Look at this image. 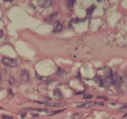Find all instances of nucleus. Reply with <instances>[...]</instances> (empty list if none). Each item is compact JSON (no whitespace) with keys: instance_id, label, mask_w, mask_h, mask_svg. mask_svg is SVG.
<instances>
[{"instance_id":"5701e85b","label":"nucleus","mask_w":127,"mask_h":119,"mask_svg":"<svg viewBox=\"0 0 127 119\" xmlns=\"http://www.w3.org/2000/svg\"><path fill=\"white\" fill-rule=\"evenodd\" d=\"M126 109H127V105H126V106H124L123 107H122L121 110H125Z\"/></svg>"},{"instance_id":"aec40b11","label":"nucleus","mask_w":127,"mask_h":119,"mask_svg":"<svg viewBox=\"0 0 127 119\" xmlns=\"http://www.w3.org/2000/svg\"><path fill=\"white\" fill-rule=\"evenodd\" d=\"M4 36V31L3 30L0 29V38H2Z\"/></svg>"},{"instance_id":"f03ea898","label":"nucleus","mask_w":127,"mask_h":119,"mask_svg":"<svg viewBox=\"0 0 127 119\" xmlns=\"http://www.w3.org/2000/svg\"><path fill=\"white\" fill-rule=\"evenodd\" d=\"M109 78L111 80L112 82L117 87H120L122 86L123 83V78L120 75H110Z\"/></svg>"},{"instance_id":"a878e982","label":"nucleus","mask_w":127,"mask_h":119,"mask_svg":"<svg viewBox=\"0 0 127 119\" xmlns=\"http://www.w3.org/2000/svg\"><path fill=\"white\" fill-rule=\"evenodd\" d=\"M0 8H1V5H0Z\"/></svg>"},{"instance_id":"2eb2a0df","label":"nucleus","mask_w":127,"mask_h":119,"mask_svg":"<svg viewBox=\"0 0 127 119\" xmlns=\"http://www.w3.org/2000/svg\"><path fill=\"white\" fill-rule=\"evenodd\" d=\"M8 95L10 97V98H12L14 96V92L12 89L9 88L8 89Z\"/></svg>"},{"instance_id":"f257e3e1","label":"nucleus","mask_w":127,"mask_h":119,"mask_svg":"<svg viewBox=\"0 0 127 119\" xmlns=\"http://www.w3.org/2000/svg\"><path fill=\"white\" fill-rule=\"evenodd\" d=\"M2 62L7 67H15L18 65V62L16 59H13L8 57H3Z\"/></svg>"},{"instance_id":"b1692460","label":"nucleus","mask_w":127,"mask_h":119,"mask_svg":"<svg viewBox=\"0 0 127 119\" xmlns=\"http://www.w3.org/2000/svg\"><path fill=\"white\" fill-rule=\"evenodd\" d=\"M125 116H127V113L125 115V116H124V117H125Z\"/></svg>"},{"instance_id":"423d86ee","label":"nucleus","mask_w":127,"mask_h":119,"mask_svg":"<svg viewBox=\"0 0 127 119\" xmlns=\"http://www.w3.org/2000/svg\"><path fill=\"white\" fill-rule=\"evenodd\" d=\"M39 1L41 2V4H39L40 6L43 5V6L45 8L50 6L52 4V1H51V0H49H49H46V1Z\"/></svg>"},{"instance_id":"6ab92c4d","label":"nucleus","mask_w":127,"mask_h":119,"mask_svg":"<svg viewBox=\"0 0 127 119\" xmlns=\"http://www.w3.org/2000/svg\"><path fill=\"white\" fill-rule=\"evenodd\" d=\"M31 115L33 117H38L39 116V115L37 113H31Z\"/></svg>"},{"instance_id":"4be33fe9","label":"nucleus","mask_w":127,"mask_h":119,"mask_svg":"<svg viewBox=\"0 0 127 119\" xmlns=\"http://www.w3.org/2000/svg\"><path fill=\"white\" fill-rule=\"evenodd\" d=\"M12 0H4V2H13Z\"/></svg>"},{"instance_id":"1a4fd4ad","label":"nucleus","mask_w":127,"mask_h":119,"mask_svg":"<svg viewBox=\"0 0 127 119\" xmlns=\"http://www.w3.org/2000/svg\"><path fill=\"white\" fill-rule=\"evenodd\" d=\"M25 110H27V111H37V112H47L46 110H43V109H36V108H32V107H30V108H26Z\"/></svg>"},{"instance_id":"412c9836","label":"nucleus","mask_w":127,"mask_h":119,"mask_svg":"<svg viewBox=\"0 0 127 119\" xmlns=\"http://www.w3.org/2000/svg\"><path fill=\"white\" fill-rule=\"evenodd\" d=\"M20 117L22 119H24L26 117V113H23L22 114H21Z\"/></svg>"},{"instance_id":"f3484780","label":"nucleus","mask_w":127,"mask_h":119,"mask_svg":"<svg viewBox=\"0 0 127 119\" xmlns=\"http://www.w3.org/2000/svg\"><path fill=\"white\" fill-rule=\"evenodd\" d=\"M93 96L92 95L90 94H84L83 95V98L84 99H92Z\"/></svg>"},{"instance_id":"a211bd4d","label":"nucleus","mask_w":127,"mask_h":119,"mask_svg":"<svg viewBox=\"0 0 127 119\" xmlns=\"http://www.w3.org/2000/svg\"><path fill=\"white\" fill-rule=\"evenodd\" d=\"M97 98L99 99H103V100H106L107 99V97H105V96H97Z\"/></svg>"},{"instance_id":"ddd939ff","label":"nucleus","mask_w":127,"mask_h":119,"mask_svg":"<svg viewBox=\"0 0 127 119\" xmlns=\"http://www.w3.org/2000/svg\"><path fill=\"white\" fill-rule=\"evenodd\" d=\"M93 79L95 82L98 83L99 84H101L102 83V81L99 77H95Z\"/></svg>"},{"instance_id":"9b49d317","label":"nucleus","mask_w":127,"mask_h":119,"mask_svg":"<svg viewBox=\"0 0 127 119\" xmlns=\"http://www.w3.org/2000/svg\"><path fill=\"white\" fill-rule=\"evenodd\" d=\"M75 1H73V0H69V1H68L67 2V7L68 8H72L73 5L75 3Z\"/></svg>"},{"instance_id":"39448f33","label":"nucleus","mask_w":127,"mask_h":119,"mask_svg":"<svg viewBox=\"0 0 127 119\" xmlns=\"http://www.w3.org/2000/svg\"><path fill=\"white\" fill-rule=\"evenodd\" d=\"M53 94H54V95L55 97L57 99L60 100L63 97V95L62 94V92L59 89H56L54 91H53Z\"/></svg>"},{"instance_id":"9d476101","label":"nucleus","mask_w":127,"mask_h":119,"mask_svg":"<svg viewBox=\"0 0 127 119\" xmlns=\"http://www.w3.org/2000/svg\"><path fill=\"white\" fill-rule=\"evenodd\" d=\"M50 20L52 21H56L57 18H58V14L57 13H54V14H52L50 17H49Z\"/></svg>"},{"instance_id":"20e7f679","label":"nucleus","mask_w":127,"mask_h":119,"mask_svg":"<svg viewBox=\"0 0 127 119\" xmlns=\"http://www.w3.org/2000/svg\"><path fill=\"white\" fill-rule=\"evenodd\" d=\"M37 103H39L40 104H43L44 105H46L50 107H62L64 106L67 104V102H63L60 103H51V102H37Z\"/></svg>"},{"instance_id":"0eeeda50","label":"nucleus","mask_w":127,"mask_h":119,"mask_svg":"<svg viewBox=\"0 0 127 119\" xmlns=\"http://www.w3.org/2000/svg\"><path fill=\"white\" fill-rule=\"evenodd\" d=\"M63 29V26L62 24L60 22H58V23L57 24L54 30L53 31V32L54 33H58V32H60L61 31H62Z\"/></svg>"},{"instance_id":"dca6fc26","label":"nucleus","mask_w":127,"mask_h":119,"mask_svg":"<svg viewBox=\"0 0 127 119\" xmlns=\"http://www.w3.org/2000/svg\"><path fill=\"white\" fill-rule=\"evenodd\" d=\"M1 118L2 119H13V117L11 116H8L7 115H2Z\"/></svg>"},{"instance_id":"6e6552de","label":"nucleus","mask_w":127,"mask_h":119,"mask_svg":"<svg viewBox=\"0 0 127 119\" xmlns=\"http://www.w3.org/2000/svg\"><path fill=\"white\" fill-rule=\"evenodd\" d=\"M96 7L95 6V5H92L91 6L90 8H89L87 10H86V12H87V17L88 16H90L92 13L93 12V11H94V10L96 9Z\"/></svg>"},{"instance_id":"f8f14e48","label":"nucleus","mask_w":127,"mask_h":119,"mask_svg":"<svg viewBox=\"0 0 127 119\" xmlns=\"http://www.w3.org/2000/svg\"><path fill=\"white\" fill-rule=\"evenodd\" d=\"M82 117L81 114L76 113L72 116V119H80Z\"/></svg>"},{"instance_id":"4468645a","label":"nucleus","mask_w":127,"mask_h":119,"mask_svg":"<svg viewBox=\"0 0 127 119\" xmlns=\"http://www.w3.org/2000/svg\"><path fill=\"white\" fill-rule=\"evenodd\" d=\"M9 83L10 84V85H14L16 83V81L15 80V79L13 78V77H11L10 79H9Z\"/></svg>"},{"instance_id":"393cba45","label":"nucleus","mask_w":127,"mask_h":119,"mask_svg":"<svg viewBox=\"0 0 127 119\" xmlns=\"http://www.w3.org/2000/svg\"><path fill=\"white\" fill-rule=\"evenodd\" d=\"M2 109H3L2 107H1V106H0V110H2Z\"/></svg>"},{"instance_id":"7ed1b4c3","label":"nucleus","mask_w":127,"mask_h":119,"mask_svg":"<svg viewBox=\"0 0 127 119\" xmlns=\"http://www.w3.org/2000/svg\"><path fill=\"white\" fill-rule=\"evenodd\" d=\"M29 79V74L27 71L23 70L20 73L19 79L22 83H25L28 81Z\"/></svg>"}]
</instances>
